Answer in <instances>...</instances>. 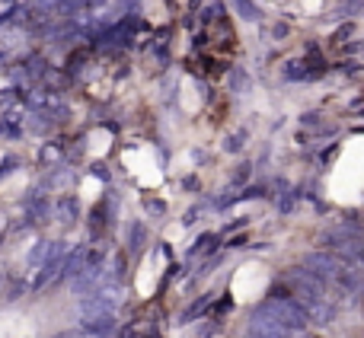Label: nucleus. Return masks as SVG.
<instances>
[{
  "instance_id": "nucleus-1",
  "label": "nucleus",
  "mask_w": 364,
  "mask_h": 338,
  "mask_svg": "<svg viewBox=\"0 0 364 338\" xmlns=\"http://www.w3.org/2000/svg\"><path fill=\"white\" fill-rule=\"evenodd\" d=\"M48 211H51V205H48V198H45L42 188H29V192H26V198H23L26 220H29V224H42V220L48 217Z\"/></svg>"
},
{
  "instance_id": "nucleus-2",
  "label": "nucleus",
  "mask_w": 364,
  "mask_h": 338,
  "mask_svg": "<svg viewBox=\"0 0 364 338\" xmlns=\"http://www.w3.org/2000/svg\"><path fill=\"white\" fill-rule=\"evenodd\" d=\"M58 220H64V224H70V220L77 217V201H61V205L55 207Z\"/></svg>"
},
{
  "instance_id": "nucleus-3",
  "label": "nucleus",
  "mask_w": 364,
  "mask_h": 338,
  "mask_svg": "<svg viewBox=\"0 0 364 338\" xmlns=\"http://www.w3.org/2000/svg\"><path fill=\"white\" fill-rule=\"evenodd\" d=\"M42 153H45V157H42L45 163H58V147H45Z\"/></svg>"
},
{
  "instance_id": "nucleus-4",
  "label": "nucleus",
  "mask_w": 364,
  "mask_h": 338,
  "mask_svg": "<svg viewBox=\"0 0 364 338\" xmlns=\"http://www.w3.org/2000/svg\"><path fill=\"white\" fill-rule=\"evenodd\" d=\"M10 64V48H0V70Z\"/></svg>"
},
{
  "instance_id": "nucleus-5",
  "label": "nucleus",
  "mask_w": 364,
  "mask_h": 338,
  "mask_svg": "<svg viewBox=\"0 0 364 338\" xmlns=\"http://www.w3.org/2000/svg\"><path fill=\"white\" fill-rule=\"evenodd\" d=\"M55 338H90V335H83V332H74V329H68V332H61V335H55Z\"/></svg>"
},
{
  "instance_id": "nucleus-6",
  "label": "nucleus",
  "mask_w": 364,
  "mask_h": 338,
  "mask_svg": "<svg viewBox=\"0 0 364 338\" xmlns=\"http://www.w3.org/2000/svg\"><path fill=\"white\" fill-rule=\"evenodd\" d=\"M0 281H4V275H0Z\"/></svg>"
}]
</instances>
